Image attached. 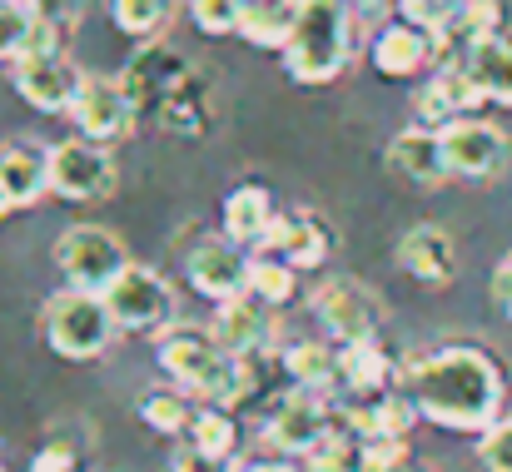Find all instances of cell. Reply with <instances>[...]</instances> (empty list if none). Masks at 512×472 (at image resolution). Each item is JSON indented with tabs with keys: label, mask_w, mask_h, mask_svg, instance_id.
I'll return each instance as SVG.
<instances>
[{
	"label": "cell",
	"mask_w": 512,
	"mask_h": 472,
	"mask_svg": "<svg viewBox=\"0 0 512 472\" xmlns=\"http://www.w3.org/2000/svg\"><path fill=\"white\" fill-rule=\"evenodd\" d=\"M284 373H289V383L299 388V393H319V398H329L339 383V353L329 348V343H314V338H304V343H289V353H284Z\"/></svg>",
	"instance_id": "27"
},
{
	"label": "cell",
	"mask_w": 512,
	"mask_h": 472,
	"mask_svg": "<svg viewBox=\"0 0 512 472\" xmlns=\"http://www.w3.org/2000/svg\"><path fill=\"white\" fill-rule=\"evenodd\" d=\"M249 0H189V20L204 35H239Z\"/></svg>",
	"instance_id": "35"
},
{
	"label": "cell",
	"mask_w": 512,
	"mask_h": 472,
	"mask_svg": "<svg viewBox=\"0 0 512 472\" xmlns=\"http://www.w3.org/2000/svg\"><path fill=\"white\" fill-rule=\"evenodd\" d=\"M334 423H339V413H334L329 398L294 388V393L279 398V408L269 413V423H264V448H269V458H314L319 443L334 433Z\"/></svg>",
	"instance_id": "6"
},
{
	"label": "cell",
	"mask_w": 512,
	"mask_h": 472,
	"mask_svg": "<svg viewBox=\"0 0 512 472\" xmlns=\"http://www.w3.org/2000/svg\"><path fill=\"white\" fill-rule=\"evenodd\" d=\"M418 403L408 393H378V398H363V408H343V423L373 443V438H408V428L418 423Z\"/></svg>",
	"instance_id": "23"
},
{
	"label": "cell",
	"mask_w": 512,
	"mask_h": 472,
	"mask_svg": "<svg viewBox=\"0 0 512 472\" xmlns=\"http://www.w3.org/2000/svg\"><path fill=\"white\" fill-rule=\"evenodd\" d=\"M0 472H5V468H0Z\"/></svg>",
	"instance_id": "44"
},
{
	"label": "cell",
	"mask_w": 512,
	"mask_h": 472,
	"mask_svg": "<svg viewBox=\"0 0 512 472\" xmlns=\"http://www.w3.org/2000/svg\"><path fill=\"white\" fill-rule=\"evenodd\" d=\"M463 70L473 75V85H478L483 100L512 105V35L508 30L493 35V40H483V45H473L468 60H463Z\"/></svg>",
	"instance_id": "26"
},
{
	"label": "cell",
	"mask_w": 512,
	"mask_h": 472,
	"mask_svg": "<svg viewBox=\"0 0 512 472\" xmlns=\"http://www.w3.org/2000/svg\"><path fill=\"white\" fill-rule=\"evenodd\" d=\"M408 398L438 428L488 433V428L503 423L508 383H503V368L488 348L448 343V348H433L428 358H418L408 368Z\"/></svg>",
	"instance_id": "1"
},
{
	"label": "cell",
	"mask_w": 512,
	"mask_h": 472,
	"mask_svg": "<svg viewBox=\"0 0 512 472\" xmlns=\"http://www.w3.org/2000/svg\"><path fill=\"white\" fill-rule=\"evenodd\" d=\"M35 10L25 0H0V65H15L35 35Z\"/></svg>",
	"instance_id": "34"
},
{
	"label": "cell",
	"mask_w": 512,
	"mask_h": 472,
	"mask_svg": "<svg viewBox=\"0 0 512 472\" xmlns=\"http://www.w3.org/2000/svg\"><path fill=\"white\" fill-rule=\"evenodd\" d=\"M348 15H353V25H358V30L368 25V30L378 35V30L393 20V0H348Z\"/></svg>",
	"instance_id": "41"
},
{
	"label": "cell",
	"mask_w": 512,
	"mask_h": 472,
	"mask_svg": "<svg viewBox=\"0 0 512 472\" xmlns=\"http://www.w3.org/2000/svg\"><path fill=\"white\" fill-rule=\"evenodd\" d=\"M40 328H45L50 348H55L60 358H75V363L100 358V353L115 343V333H120V323L110 314L105 294H85V289H60V294L40 309Z\"/></svg>",
	"instance_id": "4"
},
{
	"label": "cell",
	"mask_w": 512,
	"mask_h": 472,
	"mask_svg": "<svg viewBox=\"0 0 512 472\" xmlns=\"http://www.w3.org/2000/svg\"><path fill=\"white\" fill-rule=\"evenodd\" d=\"M334 244H339L334 224L319 219L314 209H279V219H274V229H269L259 254H274L289 269H319V264H329Z\"/></svg>",
	"instance_id": "15"
},
{
	"label": "cell",
	"mask_w": 512,
	"mask_h": 472,
	"mask_svg": "<svg viewBox=\"0 0 512 472\" xmlns=\"http://www.w3.org/2000/svg\"><path fill=\"white\" fill-rule=\"evenodd\" d=\"M309 472H368V443L343 423V413L334 423V433L319 443V453L309 458Z\"/></svg>",
	"instance_id": "32"
},
{
	"label": "cell",
	"mask_w": 512,
	"mask_h": 472,
	"mask_svg": "<svg viewBox=\"0 0 512 472\" xmlns=\"http://www.w3.org/2000/svg\"><path fill=\"white\" fill-rule=\"evenodd\" d=\"M30 10H35V20H45V25H55V30H75L80 25V15H85V0H25Z\"/></svg>",
	"instance_id": "37"
},
{
	"label": "cell",
	"mask_w": 512,
	"mask_h": 472,
	"mask_svg": "<svg viewBox=\"0 0 512 472\" xmlns=\"http://www.w3.org/2000/svg\"><path fill=\"white\" fill-rule=\"evenodd\" d=\"M160 130H170V135H184V140H199L209 125H214V85L194 70L179 90H174L170 100L160 105Z\"/></svg>",
	"instance_id": "25"
},
{
	"label": "cell",
	"mask_w": 512,
	"mask_h": 472,
	"mask_svg": "<svg viewBox=\"0 0 512 472\" xmlns=\"http://www.w3.org/2000/svg\"><path fill=\"white\" fill-rule=\"evenodd\" d=\"M368 60H373V70H378L383 80H413L418 70H428V65L438 60V35L398 15V20H388V25L373 35Z\"/></svg>",
	"instance_id": "16"
},
{
	"label": "cell",
	"mask_w": 512,
	"mask_h": 472,
	"mask_svg": "<svg viewBox=\"0 0 512 472\" xmlns=\"http://www.w3.org/2000/svg\"><path fill=\"white\" fill-rule=\"evenodd\" d=\"M239 472H299V468H294V458H254Z\"/></svg>",
	"instance_id": "43"
},
{
	"label": "cell",
	"mask_w": 512,
	"mask_h": 472,
	"mask_svg": "<svg viewBox=\"0 0 512 472\" xmlns=\"http://www.w3.org/2000/svg\"><path fill=\"white\" fill-rule=\"evenodd\" d=\"M160 368L170 373L174 388H184L189 398H199L209 408H239L259 388L254 368L244 358H234L204 328H165L160 333Z\"/></svg>",
	"instance_id": "2"
},
{
	"label": "cell",
	"mask_w": 512,
	"mask_h": 472,
	"mask_svg": "<svg viewBox=\"0 0 512 472\" xmlns=\"http://www.w3.org/2000/svg\"><path fill=\"white\" fill-rule=\"evenodd\" d=\"M105 5H110L115 30H125V35L145 40V45L179 15V0H105Z\"/></svg>",
	"instance_id": "30"
},
{
	"label": "cell",
	"mask_w": 512,
	"mask_h": 472,
	"mask_svg": "<svg viewBox=\"0 0 512 472\" xmlns=\"http://www.w3.org/2000/svg\"><path fill=\"white\" fill-rule=\"evenodd\" d=\"M398 264L403 274H413L418 284L438 289V284H453L458 274V249H453V234L438 229V224H418L398 239Z\"/></svg>",
	"instance_id": "19"
},
{
	"label": "cell",
	"mask_w": 512,
	"mask_h": 472,
	"mask_svg": "<svg viewBox=\"0 0 512 472\" xmlns=\"http://www.w3.org/2000/svg\"><path fill=\"white\" fill-rule=\"evenodd\" d=\"M339 383L358 398H378L393 393L398 383V363L388 358L383 343H343L339 348Z\"/></svg>",
	"instance_id": "24"
},
{
	"label": "cell",
	"mask_w": 512,
	"mask_h": 472,
	"mask_svg": "<svg viewBox=\"0 0 512 472\" xmlns=\"http://www.w3.org/2000/svg\"><path fill=\"white\" fill-rule=\"evenodd\" d=\"M10 80H15L20 100L40 115H70V105L85 85V75L75 70L70 55H25L10 65Z\"/></svg>",
	"instance_id": "13"
},
{
	"label": "cell",
	"mask_w": 512,
	"mask_h": 472,
	"mask_svg": "<svg viewBox=\"0 0 512 472\" xmlns=\"http://www.w3.org/2000/svg\"><path fill=\"white\" fill-rule=\"evenodd\" d=\"M314 314L319 323L343 343H378V333H383V299L368 289V284H358V279H329V284H319L314 289Z\"/></svg>",
	"instance_id": "7"
},
{
	"label": "cell",
	"mask_w": 512,
	"mask_h": 472,
	"mask_svg": "<svg viewBox=\"0 0 512 472\" xmlns=\"http://www.w3.org/2000/svg\"><path fill=\"white\" fill-rule=\"evenodd\" d=\"M70 120H75L80 140H90V145H115V140L135 135L140 110H135V100L125 95L120 80H110V75H85V85H80V95H75V105H70Z\"/></svg>",
	"instance_id": "11"
},
{
	"label": "cell",
	"mask_w": 512,
	"mask_h": 472,
	"mask_svg": "<svg viewBox=\"0 0 512 472\" xmlns=\"http://www.w3.org/2000/svg\"><path fill=\"white\" fill-rule=\"evenodd\" d=\"M189 75H194V60H189L184 50H174L165 40H150V45H140L135 60L125 65L120 85H125V95L135 100L140 115H160V105L170 100Z\"/></svg>",
	"instance_id": "12"
},
{
	"label": "cell",
	"mask_w": 512,
	"mask_h": 472,
	"mask_svg": "<svg viewBox=\"0 0 512 472\" xmlns=\"http://www.w3.org/2000/svg\"><path fill=\"white\" fill-rule=\"evenodd\" d=\"M274 219H279V204H274L269 184H254V179H249V184L229 189V199H224V239H229V244H239V249H264Z\"/></svg>",
	"instance_id": "20"
},
{
	"label": "cell",
	"mask_w": 512,
	"mask_h": 472,
	"mask_svg": "<svg viewBox=\"0 0 512 472\" xmlns=\"http://www.w3.org/2000/svg\"><path fill=\"white\" fill-rule=\"evenodd\" d=\"M398 5H403V20H413V25H423V30L438 35V25L453 15L458 0H398Z\"/></svg>",
	"instance_id": "39"
},
{
	"label": "cell",
	"mask_w": 512,
	"mask_h": 472,
	"mask_svg": "<svg viewBox=\"0 0 512 472\" xmlns=\"http://www.w3.org/2000/svg\"><path fill=\"white\" fill-rule=\"evenodd\" d=\"M383 159H388V169H393L398 179H408V184H418V189H438V184L453 174V169H448V155H443V135H438V130H423V125L393 135Z\"/></svg>",
	"instance_id": "18"
},
{
	"label": "cell",
	"mask_w": 512,
	"mask_h": 472,
	"mask_svg": "<svg viewBox=\"0 0 512 472\" xmlns=\"http://www.w3.org/2000/svg\"><path fill=\"white\" fill-rule=\"evenodd\" d=\"M184 443H194V448H204V453H214V458H234V448H239V423H234L229 408L199 403V413H194Z\"/></svg>",
	"instance_id": "33"
},
{
	"label": "cell",
	"mask_w": 512,
	"mask_h": 472,
	"mask_svg": "<svg viewBox=\"0 0 512 472\" xmlns=\"http://www.w3.org/2000/svg\"><path fill=\"white\" fill-rule=\"evenodd\" d=\"M483 105V95H478V85H473V75L463 70V65H438V75L418 90V125L423 130H448L453 120H468L473 110Z\"/></svg>",
	"instance_id": "17"
},
{
	"label": "cell",
	"mask_w": 512,
	"mask_h": 472,
	"mask_svg": "<svg viewBox=\"0 0 512 472\" xmlns=\"http://www.w3.org/2000/svg\"><path fill=\"white\" fill-rule=\"evenodd\" d=\"M353 15L348 0H299L294 35L284 45V70L299 85H329L353 60Z\"/></svg>",
	"instance_id": "3"
},
{
	"label": "cell",
	"mask_w": 512,
	"mask_h": 472,
	"mask_svg": "<svg viewBox=\"0 0 512 472\" xmlns=\"http://www.w3.org/2000/svg\"><path fill=\"white\" fill-rule=\"evenodd\" d=\"M0 189L10 209H30L50 189V150L35 140H10L0 145Z\"/></svg>",
	"instance_id": "21"
},
{
	"label": "cell",
	"mask_w": 512,
	"mask_h": 472,
	"mask_svg": "<svg viewBox=\"0 0 512 472\" xmlns=\"http://www.w3.org/2000/svg\"><path fill=\"white\" fill-rule=\"evenodd\" d=\"M214 338L234 353V358H254V353H264L269 348V338H274V318L269 309L259 304V299H229V304H219V314H214Z\"/></svg>",
	"instance_id": "22"
},
{
	"label": "cell",
	"mask_w": 512,
	"mask_h": 472,
	"mask_svg": "<svg viewBox=\"0 0 512 472\" xmlns=\"http://www.w3.org/2000/svg\"><path fill=\"white\" fill-rule=\"evenodd\" d=\"M170 472H239V468H234V458H214V453L184 443V448H174Z\"/></svg>",
	"instance_id": "38"
},
{
	"label": "cell",
	"mask_w": 512,
	"mask_h": 472,
	"mask_svg": "<svg viewBox=\"0 0 512 472\" xmlns=\"http://www.w3.org/2000/svg\"><path fill=\"white\" fill-rule=\"evenodd\" d=\"M443 155H448V169L458 179H498L508 169V135L493 125V120H453L443 130Z\"/></svg>",
	"instance_id": "14"
},
{
	"label": "cell",
	"mask_w": 512,
	"mask_h": 472,
	"mask_svg": "<svg viewBox=\"0 0 512 472\" xmlns=\"http://www.w3.org/2000/svg\"><path fill=\"white\" fill-rule=\"evenodd\" d=\"M194 413H199V403H194L184 388H150V393L140 398L145 428H155V433H165V438H189Z\"/></svg>",
	"instance_id": "29"
},
{
	"label": "cell",
	"mask_w": 512,
	"mask_h": 472,
	"mask_svg": "<svg viewBox=\"0 0 512 472\" xmlns=\"http://www.w3.org/2000/svg\"><path fill=\"white\" fill-rule=\"evenodd\" d=\"M249 254L239 244H229L224 234H204L189 244L184 254V279L199 299L209 304H229V299H244L249 294Z\"/></svg>",
	"instance_id": "8"
},
{
	"label": "cell",
	"mask_w": 512,
	"mask_h": 472,
	"mask_svg": "<svg viewBox=\"0 0 512 472\" xmlns=\"http://www.w3.org/2000/svg\"><path fill=\"white\" fill-rule=\"evenodd\" d=\"M294 15H299V0H249L239 35L259 50H284L294 35Z\"/></svg>",
	"instance_id": "28"
},
{
	"label": "cell",
	"mask_w": 512,
	"mask_h": 472,
	"mask_svg": "<svg viewBox=\"0 0 512 472\" xmlns=\"http://www.w3.org/2000/svg\"><path fill=\"white\" fill-rule=\"evenodd\" d=\"M478 458H483V468L488 472H512V418H503L498 428H488V433H483Z\"/></svg>",
	"instance_id": "36"
},
{
	"label": "cell",
	"mask_w": 512,
	"mask_h": 472,
	"mask_svg": "<svg viewBox=\"0 0 512 472\" xmlns=\"http://www.w3.org/2000/svg\"><path fill=\"white\" fill-rule=\"evenodd\" d=\"M55 269L65 274L70 289L105 294L130 269V254H125V244H120L115 229H105V224H70L55 239Z\"/></svg>",
	"instance_id": "5"
},
{
	"label": "cell",
	"mask_w": 512,
	"mask_h": 472,
	"mask_svg": "<svg viewBox=\"0 0 512 472\" xmlns=\"http://www.w3.org/2000/svg\"><path fill=\"white\" fill-rule=\"evenodd\" d=\"M75 468H80V448H70V443H45L30 458V472H75Z\"/></svg>",
	"instance_id": "40"
},
{
	"label": "cell",
	"mask_w": 512,
	"mask_h": 472,
	"mask_svg": "<svg viewBox=\"0 0 512 472\" xmlns=\"http://www.w3.org/2000/svg\"><path fill=\"white\" fill-rule=\"evenodd\" d=\"M493 299H498V309L512 318V249H508V259L498 264V274H493Z\"/></svg>",
	"instance_id": "42"
},
{
	"label": "cell",
	"mask_w": 512,
	"mask_h": 472,
	"mask_svg": "<svg viewBox=\"0 0 512 472\" xmlns=\"http://www.w3.org/2000/svg\"><path fill=\"white\" fill-rule=\"evenodd\" d=\"M299 294V269H289L274 254H254L249 264V299H259L264 309H284Z\"/></svg>",
	"instance_id": "31"
},
{
	"label": "cell",
	"mask_w": 512,
	"mask_h": 472,
	"mask_svg": "<svg viewBox=\"0 0 512 472\" xmlns=\"http://www.w3.org/2000/svg\"><path fill=\"white\" fill-rule=\"evenodd\" d=\"M105 304H110V314H115L120 328H130V333H160L174 318V289L165 284L160 269L130 264V269L105 289Z\"/></svg>",
	"instance_id": "10"
},
{
	"label": "cell",
	"mask_w": 512,
	"mask_h": 472,
	"mask_svg": "<svg viewBox=\"0 0 512 472\" xmlns=\"http://www.w3.org/2000/svg\"><path fill=\"white\" fill-rule=\"evenodd\" d=\"M50 194L70 199V204H100L115 194V159L105 145L90 140H60L50 150Z\"/></svg>",
	"instance_id": "9"
}]
</instances>
